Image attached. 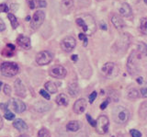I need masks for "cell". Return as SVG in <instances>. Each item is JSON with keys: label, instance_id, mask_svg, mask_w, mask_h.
Segmentation results:
<instances>
[{"label": "cell", "instance_id": "19", "mask_svg": "<svg viewBox=\"0 0 147 137\" xmlns=\"http://www.w3.org/2000/svg\"><path fill=\"white\" fill-rule=\"evenodd\" d=\"M55 101H56L57 105L59 106H63V107H66L68 105V98L65 94H59L56 99H55Z\"/></svg>", "mask_w": 147, "mask_h": 137}, {"label": "cell", "instance_id": "11", "mask_svg": "<svg viewBox=\"0 0 147 137\" xmlns=\"http://www.w3.org/2000/svg\"><path fill=\"white\" fill-rule=\"evenodd\" d=\"M49 74L51 76L54 77V78H63L66 76L67 71L63 65H53L49 71Z\"/></svg>", "mask_w": 147, "mask_h": 137}, {"label": "cell", "instance_id": "37", "mask_svg": "<svg viewBox=\"0 0 147 137\" xmlns=\"http://www.w3.org/2000/svg\"><path fill=\"white\" fill-rule=\"evenodd\" d=\"M96 96H98V93H96V91H93L90 95H89V102L90 103H93L94 100L96 99Z\"/></svg>", "mask_w": 147, "mask_h": 137}, {"label": "cell", "instance_id": "12", "mask_svg": "<svg viewBox=\"0 0 147 137\" xmlns=\"http://www.w3.org/2000/svg\"><path fill=\"white\" fill-rule=\"evenodd\" d=\"M86 109V101L85 99H79L75 102L73 106V111L76 114H82Z\"/></svg>", "mask_w": 147, "mask_h": 137}, {"label": "cell", "instance_id": "18", "mask_svg": "<svg viewBox=\"0 0 147 137\" xmlns=\"http://www.w3.org/2000/svg\"><path fill=\"white\" fill-rule=\"evenodd\" d=\"M13 126L16 128L18 131H26L28 130V125L27 123L22 121L21 119H17L15 121L13 122Z\"/></svg>", "mask_w": 147, "mask_h": 137}, {"label": "cell", "instance_id": "38", "mask_svg": "<svg viewBox=\"0 0 147 137\" xmlns=\"http://www.w3.org/2000/svg\"><path fill=\"white\" fill-rule=\"evenodd\" d=\"M78 37H79L80 40H84V46H86V45H87V37H86V35L85 33H80L79 35H78Z\"/></svg>", "mask_w": 147, "mask_h": 137}, {"label": "cell", "instance_id": "46", "mask_svg": "<svg viewBox=\"0 0 147 137\" xmlns=\"http://www.w3.org/2000/svg\"><path fill=\"white\" fill-rule=\"evenodd\" d=\"M26 20H27V21L31 20H30V17H27V18H26Z\"/></svg>", "mask_w": 147, "mask_h": 137}, {"label": "cell", "instance_id": "21", "mask_svg": "<svg viewBox=\"0 0 147 137\" xmlns=\"http://www.w3.org/2000/svg\"><path fill=\"white\" fill-rule=\"evenodd\" d=\"M15 46H14L13 44H10L8 43L7 45V48H5L2 52V54L5 56V57H12L14 53H15Z\"/></svg>", "mask_w": 147, "mask_h": 137}, {"label": "cell", "instance_id": "47", "mask_svg": "<svg viewBox=\"0 0 147 137\" xmlns=\"http://www.w3.org/2000/svg\"><path fill=\"white\" fill-rule=\"evenodd\" d=\"M18 137H29V136H28V135H25V134H22V135H20Z\"/></svg>", "mask_w": 147, "mask_h": 137}, {"label": "cell", "instance_id": "35", "mask_svg": "<svg viewBox=\"0 0 147 137\" xmlns=\"http://www.w3.org/2000/svg\"><path fill=\"white\" fill-rule=\"evenodd\" d=\"M4 93H5V95H7V96H9L11 94V88H10V86H9L8 84H5L4 85Z\"/></svg>", "mask_w": 147, "mask_h": 137}, {"label": "cell", "instance_id": "49", "mask_svg": "<svg viewBox=\"0 0 147 137\" xmlns=\"http://www.w3.org/2000/svg\"><path fill=\"white\" fill-rule=\"evenodd\" d=\"M144 3L146 4V5H147V0H144Z\"/></svg>", "mask_w": 147, "mask_h": 137}, {"label": "cell", "instance_id": "32", "mask_svg": "<svg viewBox=\"0 0 147 137\" xmlns=\"http://www.w3.org/2000/svg\"><path fill=\"white\" fill-rule=\"evenodd\" d=\"M130 134L131 135V137H142V132H139L138 130H135V129L131 130Z\"/></svg>", "mask_w": 147, "mask_h": 137}, {"label": "cell", "instance_id": "23", "mask_svg": "<svg viewBox=\"0 0 147 137\" xmlns=\"http://www.w3.org/2000/svg\"><path fill=\"white\" fill-rule=\"evenodd\" d=\"M66 129L70 132H77L80 129V124L76 121H71L66 124Z\"/></svg>", "mask_w": 147, "mask_h": 137}, {"label": "cell", "instance_id": "24", "mask_svg": "<svg viewBox=\"0 0 147 137\" xmlns=\"http://www.w3.org/2000/svg\"><path fill=\"white\" fill-rule=\"evenodd\" d=\"M137 51L139 52V53L141 55H144V56H147V44L140 42L138 43V47H137Z\"/></svg>", "mask_w": 147, "mask_h": 137}, {"label": "cell", "instance_id": "16", "mask_svg": "<svg viewBox=\"0 0 147 137\" xmlns=\"http://www.w3.org/2000/svg\"><path fill=\"white\" fill-rule=\"evenodd\" d=\"M14 88H15V92L18 96H20V98H25L26 97V88L25 86H23L22 82L20 79H17L15 81V84H14Z\"/></svg>", "mask_w": 147, "mask_h": 137}, {"label": "cell", "instance_id": "26", "mask_svg": "<svg viewBox=\"0 0 147 137\" xmlns=\"http://www.w3.org/2000/svg\"><path fill=\"white\" fill-rule=\"evenodd\" d=\"M7 18H8L9 21H10V23H11L12 29H14V30L17 29L18 26V21L17 20V18L15 17V15H13L12 13H8V14H7Z\"/></svg>", "mask_w": 147, "mask_h": 137}, {"label": "cell", "instance_id": "51", "mask_svg": "<svg viewBox=\"0 0 147 137\" xmlns=\"http://www.w3.org/2000/svg\"><path fill=\"white\" fill-rule=\"evenodd\" d=\"M112 137H115V136H112Z\"/></svg>", "mask_w": 147, "mask_h": 137}, {"label": "cell", "instance_id": "44", "mask_svg": "<svg viewBox=\"0 0 147 137\" xmlns=\"http://www.w3.org/2000/svg\"><path fill=\"white\" fill-rule=\"evenodd\" d=\"M2 128H3V119H2L1 115H0V131L2 130Z\"/></svg>", "mask_w": 147, "mask_h": 137}, {"label": "cell", "instance_id": "36", "mask_svg": "<svg viewBox=\"0 0 147 137\" xmlns=\"http://www.w3.org/2000/svg\"><path fill=\"white\" fill-rule=\"evenodd\" d=\"M86 120L87 121H88V123L93 127H96V121H94L93 119H92V117L89 115V114H86Z\"/></svg>", "mask_w": 147, "mask_h": 137}, {"label": "cell", "instance_id": "42", "mask_svg": "<svg viewBox=\"0 0 147 137\" xmlns=\"http://www.w3.org/2000/svg\"><path fill=\"white\" fill-rule=\"evenodd\" d=\"M6 30V24H5V22L0 19V31H3Z\"/></svg>", "mask_w": 147, "mask_h": 137}, {"label": "cell", "instance_id": "14", "mask_svg": "<svg viewBox=\"0 0 147 137\" xmlns=\"http://www.w3.org/2000/svg\"><path fill=\"white\" fill-rule=\"evenodd\" d=\"M111 20V23L115 27V29H117L118 30H121L125 27V22L123 21V20L121 17L116 14L111 16V20Z\"/></svg>", "mask_w": 147, "mask_h": 137}, {"label": "cell", "instance_id": "17", "mask_svg": "<svg viewBox=\"0 0 147 137\" xmlns=\"http://www.w3.org/2000/svg\"><path fill=\"white\" fill-rule=\"evenodd\" d=\"M67 90H68V93L70 94V96L72 97H76L80 92V88H79V86H78L76 83H72L68 86L67 88Z\"/></svg>", "mask_w": 147, "mask_h": 137}, {"label": "cell", "instance_id": "43", "mask_svg": "<svg viewBox=\"0 0 147 137\" xmlns=\"http://www.w3.org/2000/svg\"><path fill=\"white\" fill-rule=\"evenodd\" d=\"M30 7L31 8V9H33V8L36 7V5H35V1L34 0H31V1H30Z\"/></svg>", "mask_w": 147, "mask_h": 137}, {"label": "cell", "instance_id": "29", "mask_svg": "<svg viewBox=\"0 0 147 137\" xmlns=\"http://www.w3.org/2000/svg\"><path fill=\"white\" fill-rule=\"evenodd\" d=\"M4 111H5V118H6L7 121H12L15 119V114L12 113L7 108L5 109Z\"/></svg>", "mask_w": 147, "mask_h": 137}, {"label": "cell", "instance_id": "7", "mask_svg": "<svg viewBox=\"0 0 147 137\" xmlns=\"http://www.w3.org/2000/svg\"><path fill=\"white\" fill-rule=\"evenodd\" d=\"M53 58V53L51 52L42 51V52H40L36 55V63H38L39 65H45L52 62Z\"/></svg>", "mask_w": 147, "mask_h": 137}, {"label": "cell", "instance_id": "27", "mask_svg": "<svg viewBox=\"0 0 147 137\" xmlns=\"http://www.w3.org/2000/svg\"><path fill=\"white\" fill-rule=\"evenodd\" d=\"M127 97L130 99H136L140 97V93L139 91L135 88H132V89H130L128 91L127 93Z\"/></svg>", "mask_w": 147, "mask_h": 137}, {"label": "cell", "instance_id": "6", "mask_svg": "<svg viewBox=\"0 0 147 137\" xmlns=\"http://www.w3.org/2000/svg\"><path fill=\"white\" fill-rule=\"evenodd\" d=\"M45 20V12L42 10H37L30 20V27L32 30H38Z\"/></svg>", "mask_w": 147, "mask_h": 137}, {"label": "cell", "instance_id": "5", "mask_svg": "<svg viewBox=\"0 0 147 137\" xmlns=\"http://www.w3.org/2000/svg\"><path fill=\"white\" fill-rule=\"evenodd\" d=\"M109 127V118L106 115H100L96 123V131L99 134H107Z\"/></svg>", "mask_w": 147, "mask_h": 137}, {"label": "cell", "instance_id": "45", "mask_svg": "<svg viewBox=\"0 0 147 137\" xmlns=\"http://www.w3.org/2000/svg\"><path fill=\"white\" fill-rule=\"evenodd\" d=\"M77 59H78L77 55H72V60L73 61H77Z\"/></svg>", "mask_w": 147, "mask_h": 137}, {"label": "cell", "instance_id": "10", "mask_svg": "<svg viewBox=\"0 0 147 137\" xmlns=\"http://www.w3.org/2000/svg\"><path fill=\"white\" fill-rule=\"evenodd\" d=\"M7 107L11 108L17 113H22L26 111V105L20 99H11L7 103Z\"/></svg>", "mask_w": 147, "mask_h": 137}, {"label": "cell", "instance_id": "40", "mask_svg": "<svg viewBox=\"0 0 147 137\" xmlns=\"http://www.w3.org/2000/svg\"><path fill=\"white\" fill-rule=\"evenodd\" d=\"M8 9H9V8H8L7 4H1V5H0V11H1V12L7 13Z\"/></svg>", "mask_w": 147, "mask_h": 137}, {"label": "cell", "instance_id": "33", "mask_svg": "<svg viewBox=\"0 0 147 137\" xmlns=\"http://www.w3.org/2000/svg\"><path fill=\"white\" fill-rule=\"evenodd\" d=\"M40 94L42 96V97L45 99H47V100H49L50 99H51V97H50V93H48V91L47 90H44V89H40Z\"/></svg>", "mask_w": 147, "mask_h": 137}, {"label": "cell", "instance_id": "48", "mask_svg": "<svg viewBox=\"0 0 147 137\" xmlns=\"http://www.w3.org/2000/svg\"><path fill=\"white\" fill-rule=\"evenodd\" d=\"M2 85H3V83L1 81H0V90H1V88H2Z\"/></svg>", "mask_w": 147, "mask_h": 137}, {"label": "cell", "instance_id": "2", "mask_svg": "<svg viewBox=\"0 0 147 137\" xmlns=\"http://www.w3.org/2000/svg\"><path fill=\"white\" fill-rule=\"evenodd\" d=\"M140 59H141V54L138 51H133L131 53L130 56H129L127 60V65H126L127 70L130 75H136L137 73H139Z\"/></svg>", "mask_w": 147, "mask_h": 137}, {"label": "cell", "instance_id": "50", "mask_svg": "<svg viewBox=\"0 0 147 137\" xmlns=\"http://www.w3.org/2000/svg\"><path fill=\"white\" fill-rule=\"evenodd\" d=\"M96 1H104V0H96Z\"/></svg>", "mask_w": 147, "mask_h": 137}, {"label": "cell", "instance_id": "1", "mask_svg": "<svg viewBox=\"0 0 147 137\" xmlns=\"http://www.w3.org/2000/svg\"><path fill=\"white\" fill-rule=\"evenodd\" d=\"M76 23L86 35H92L96 30V20L94 17L89 14H83L76 18Z\"/></svg>", "mask_w": 147, "mask_h": 137}, {"label": "cell", "instance_id": "28", "mask_svg": "<svg viewBox=\"0 0 147 137\" xmlns=\"http://www.w3.org/2000/svg\"><path fill=\"white\" fill-rule=\"evenodd\" d=\"M38 137H51V134L46 128H41L38 132Z\"/></svg>", "mask_w": 147, "mask_h": 137}, {"label": "cell", "instance_id": "30", "mask_svg": "<svg viewBox=\"0 0 147 137\" xmlns=\"http://www.w3.org/2000/svg\"><path fill=\"white\" fill-rule=\"evenodd\" d=\"M62 4L64 8L69 9V8H71L74 5V0H62Z\"/></svg>", "mask_w": 147, "mask_h": 137}, {"label": "cell", "instance_id": "15", "mask_svg": "<svg viewBox=\"0 0 147 137\" xmlns=\"http://www.w3.org/2000/svg\"><path fill=\"white\" fill-rule=\"evenodd\" d=\"M119 15L125 18H129L132 15V10L131 6L128 3H122L121 7H119Z\"/></svg>", "mask_w": 147, "mask_h": 137}, {"label": "cell", "instance_id": "39", "mask_svg": "<svg viewBox=\"0 0 147 137\" xmlns=\"http://www.w3.org/2000/svg\"><path fill=\"white\" fill-rule=\"evenodd\" d=\"M141 111H142L141 116L142 114H147V102H144L141 105Z\"/></svg>", "mask_w": 147, "mask_h": 137}, {"label": "cell", "instance_id": "3", "mask_svg": "<svg viewBox=\"0 0 147 137\" xmlns=\"http://www.w3.org/2000/svg\"><path fill=\"white\" fill-rule=\"evenodd\" d=\"M113 119L118 124H125L130 119V111L122 106H118L113 111Z\"/></svg>", "mask_w": 147, "mask_h": 137}, {"label": "cell", "instance_id": "20", "mask_svg": "<svg viewBox=\"0 0 147 137\" xmlns=\"http://www.w3.org/2000/svg\"><path fill=\"white\" fill-rule=\"evenodd\" d=\"M35 109H36V111H38L40 112H44V111H49L51 109V104L44 102V101H40L35 104Z\"/></svg>", "mask_w": 147, "mask_h": 137}, {"label": "cell", "instance_id": "9", "mask_svg": "<svg viewBox=\"0 0 147 137\" xmlns=\"http://www.w3.org/2000/svg\"><path fill=\"white\" fill-rule=\"evenodd\" d=\"M76 45V39L72 37V36H67V37L63 38L61 42V48L63 49V52L70 53L75 49Z\"/></svg>", "mask_w": 147, "mask_h": 137}, {"label": "cell", "instance_id": "22", "mask_svg": "<svg viewBox=\"0 0 147 137\" xmlns=\"http://www.w3.org/2000/svg\"><path fill=\"white\" fill-rule=\"evenodd\" d=\"M44 86H45L46 90H47L48 92H49V93H51V94H54V93H56V92H57V90H58L56 84L53 83V82H52V81H48V82H46L45 85H44Z\"/></svg>", "mask_w": 147, "mask_h": 137}, {"label": "cell", "instance_id": "4", "mask_svg": "<svg viewBox=\"0 0 147 137\" xmlns=\"http://www.w3.org/2000/svg\"><path fill=\"white\" fill-rule=\"evenodd\" d=\"M0 70H1L2 75L7 77L15 76L18 71H20V67L16 63L13 62H5L3 63L1 66H0Z\"/></svg>", "mask_w": 147, "mask_h": 137}, {"label": "cell", "instance_id": "13", "mask_svg": "<svg viewBox=\"0 0 147 137\" xmlns=\"http://www.w3.org/2000/svg\"><path fill=\"white\" fill-rule=\"evenodd\" d=\"M17 43L20 46L25 50H29L31 47V43H30V39L29 37H27L25 35L20 34L17 39Z\"/></svg>", "mask_w": 147, "mask_h": 137}, {"label": "cell", "instance_id": "31", "mask_svg": "<svg viewBox=\"0 0 147 137\" xmlns=\"http://www.w3.org/2000/svg\"><path fill=\"white\" fill-rule=\"evenodd\" d=\"M141 95L144 98H147V83H144V85L142 86V88L140 89Z\"/></svg>", "mask_w": 147, "mask_h": 137}, {"label": "cell", "instance_id": "34", "mask_svg": "<svg viewBox=\"0 0 147 137\" xmlns=\"http://www.w3.org/2000/svg\"><path fill=\"white\" fill-rule=\"evenodd\" d=\"M35 4H36V7H45L47 6V3H46V1H44V0H37V1H35Z\"/></svg>", "mask_w": 147, "mask_h": 137}, {"label": "cell", "instance_id": "41", "mask_svg": "<svg viewBox=\"0 0 147 137\" xmlns=\"http://www.w3.org/2000/svg\"><path fill=\"white\" fill-rule=\"evenodd\" d=\"M109 103V99H107L105 100V101H103L102 103H101V105H100V109H105L106 108L108 107Z\"/></svg>", "mask_w": 147, "mask_h": 137}, {"label": "cell", "instance_id": "25", "mask_svg": "<svg viewBox=\"0 0 147 137\" xmlns=\"http://www.w3.org/2000/svg\"><path fill=\"white\" fill-rule=\"evenodd\" d=\"M140 31L146 35L147 34V17L142 18L141 21H140Z\"/></svg>", "mask_w": 147, "mask_h": 137}, {"label": "cell", "instance_id": "8", "mask_svg": "<svg viewBox=\"0 0 147 137\" xmlns=\"http://www.w3.org/2000/svg\"><path fill=\"white\" fill-rule=\"evenodd\" d=\"M103 74L109 77V78H111V77L116 76L118 74V67L116 65L115 63H111V62H109V63H106L105 65L102 66V69H101Z\"/></svg>", "mask_w": 147, "mask_h": 137}]
</instances>
